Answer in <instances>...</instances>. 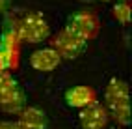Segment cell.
<instances>
[{
  "label": "cell",
  "mask_w": 132,
  "mask_h": 129,
  "mask_svg": "<svg viewBox=\"0 0 132 129\" xmlns=\"http://www.w3.org/2000/svg\"><path fill=\"white\" fill-rule=\"evenodd\" d=\"M0 129H21L17 122H11V120H6V122H0Z\"/></svg>",
  "instance_id": "7c38bea8"
},
{
  "label": "cell",
  "mask_w": 132,
  "mask_h": 129,
  "mask_svg": "<svg viewBox=\"0 0 132 129\" xmlns=\"http://www.w3.org/2000/svg\"><path fill=\"white\" fill-rule=\"evenodd\" d=\"M65 26L69 30H73L76 36H80L82 39L89 41L97 38V34L101 30V21L93 11H76L67 19Z\"/></svg>",
  "instance_id": "8992f818"
},
{
  "label": "cell",
  "mask_w": 132,
  "mask_h": 129,
  "mask_svg": "<svg viewBox=\"0 0 132 129\" xmlns=\"http://www.w3.org/2000/svg\"><path fill=\"white\" fill-rule=\"evenodd\" d=\"M60 64H61V56L52 47L37 49V51H34L32 56H30V66L36 71L48 73V71H54Z\"/></svg>",
  "instance_id": "ba28073f"
},
{
  "label": "cell",
  "mask_w": 132,
  "mask_h": 129,
  "mask_svg": "<svg viewBox=\"0 0 132 129\" xmlns=\"http://www.w3.org/2000/svg\"><path fill=\"white\" fill-rule=\"evenodd\" d=\"M0 71H6V67H4V60H2V56H0Z\"/></svg>",
  "instance_id": "5bb4252c"
},
{
  "label": "cell",
  "mask_w": 132,
  "mask_h": 129,
  "mask_svg": "<svg viewBox=\"0 0 132 129\" xmlns=\"http://www.w3.org/2000/svg\"><path fill=\"white\" fill-rule=\"evenodd\" d=\"M102 2H113V0H102Z\"/></svg>",
  "instance_id": "9a60e30c"
},
{
  "label": "cell",
  "mask_w": 132,
  "mask_h": 129,
  "mask_svg": "<svg viewBox=\"0 0 132 129\" xmlns=\"http://www.w3.org/2000/svg\"><path fill=\"white\" fill-rule=\"evenodd\" d=\"M104 107L119 125H130V97L125 81L117 77L108 81L106 90H104Z\"/></svg>",
  "instance_id": "6da1fadb"
},
{
  "label": "cell",
  "mask_w": 132,
  "mask_h": 129,
  "mask_svg": "<svg viewBox=\"0 0 132 129\" xmlns=\"http://www.w3.org/2000/svg\"><path fill=\"white\" fill-rule=\"evenodd\" d=\"M26 107V94L15 81L11 71H0V110L7 114H19Z\"/></svg>",
  "instance_id": "3957f363"
},
{
  "label": "cell",
  "mask_w": 132,
  "mask_h": 129,
  "mask_svg": "<svg viewBox=\"0 0 132 129\" xmlns=\"http://www.w3.org/2000/svg\"><path fill=\"white\" fill-rule=\"evenodd\" d=\"M112 13H113V19H116L119 24L127 26L128 19H130V4H128V0H117V2L113 4Z\"/></svg>",
  "instance_id": "8fae6325"
},
{
  "label": "cell",
  "mask_w": 132,
  "mask_h": 129,
  "mask_svg": "<svg viewBox=\"0 0 132 129\" xmlns=\"http://www.w3.org/2000/svg\"><path fill=\"white\" fill-rule=\"evenodd\" d=\"M13 28L17 32L21 41L24 43H43L47 41L50 36V26L48 21L43 17L39 11H28L26 15H22L19 21L13 24Z\"/></svg>",
  "instance_id": "7a4b0ae2"
},
{
  "label": "cell",
  "mask_w": 132,
  "mask_h": 129,
  "mask_svg": "<svg viewBox=\"0 0 132 129\" xmlns=\"http://www.w3.org/2000/svg\"><path fill=\"white\" fill-rule=\"evenodd\" d=\"M65 103L67 107L71 109H84L87 105L97 101V92L91 88V86H86V84H78V86H73L65 92Z\"/></svg>",
  "instance_id": "9c48e42d"
},
{
  "label": "cell",
  "mask_w": 132,
  "mask_h": 129,
  "mask_svg": "<svg viewBox=\"0 0 132 129\" xmlns=\"http://www.w3.org/2000/svg\"><path fill=\"white\" fill-rule=\"evenodd\" d=\"M78 122H80L82 129H106V125L110 122V114L102 103L95 101L91 105L80 109Z\"/></svg>",
  "instance_id": "52a82bcc"
},
{
  "label": "cell",
  "mask_w": 132,
  "mask_h": 129,
  "mask_svg": "<svg viewBox=\"0 0 132 129\" xmlns=\"http://www.w3.org/2000/svg\"><path fill=\"white\" fill-rule=\"evenodd\" d=\"M21 39L17 36V32L11 26H7L2 36H0V56L4 60V67L6 71H15L19 67L21 62Z\"/></svg>",
  "instance_id": "5b68a950"
},
{
  "label": "cell",
  "mask_w": 132,
  "mask_h": 129,
  "mask_svg": "<svg viewBox=\"0 0 132 129\" xmlns=\"http://www.w3.org/2000/svg\"><path fill=\"white\" fill-rule=\"evenodd\" d=\"M7 6H10V0H0V13H6Z\"/></svg>",
  "instance_id": "4fadbf2b"
},
{
  "label": "cell",
  "mask_w": 132,
  "mask_h": 129,
  "mask_svg": "<svg viewBox=\"0 0 132 129\" xmlns=\"http://www.w3.org/2000/svg\"><path fill=\"white\" fill-rule=\"evenodd\" d=\"M21 129H47L48 127V116L39 107H22L17 120Z\"/></svg>",
  "instance_id": "30bf717a"
},
{
  "label": "cell",
  "mask_w": 132,
  "mask_h": 129,
  "mask_svg": "<svg viewBox=\"0 0 132 129\" xmlns=\"http://www.w3.org/2000/svg\"><path fill=\"white\" fill-rule=\"evenodd\" d=\"M50 47L61 56V60H75L78 58L87 47V41L76 36L73 30L63 26L50 41Z\"/></svg>",
  "instance_id": "277c9868"
}]
</instances>
